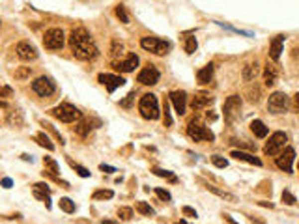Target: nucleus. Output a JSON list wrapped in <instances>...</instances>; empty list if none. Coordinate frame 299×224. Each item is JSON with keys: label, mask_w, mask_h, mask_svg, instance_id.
Masks as SVG:
<instances>
[{"label": "nucleus", "mask_w": 299, "mask_h": 224, "mask_svg": "<svg viewBox=\"0 0 299 224\" xmlns=\"http://www.w3.org/2000/svg\"><path fill=\"white\" fill-rule=\"evenodd\" d=\"M118 217H120L122 221H131V217H133V209L131 208H120L118 209Z\"/></svg>", "instance_id": "nucleus-35"}, {"label": "nucleus", "mask_w": 299, "mask_h": 224, "mask_svg": "<svg viewBox=\"0 0 299 224\" xmlns=\"http://www.w3.org/2000/svg\"><path fill=\"white\" fill-rule=\"evenodd\" d=\"M206 189H207V191H211V193H215L217 196H221V198H224V200L236 202V196H234V194H228V193H224V191H219V189H215V187H211V185H207Z\"/></svg>", "instance_id": "nucleus-29"}, {"label": "nucleus", "mask_w": 299, "mask_h": 224, "mask_svg": "<svg viewBox=\"0 0 299 224\" xmlns=\"http://www.w3.org/2000/svg\"><path fill=\"white\" fill-rule=\"evenodd\" d=\"M286 140H288V137H286L283 131L273 133V135L269 137V142L266 144V148H264V153L271 155V157H273V155H279L284 149V144H286Z\"/></svg>", "instance_id": "nucleus-8"}, {"label": "nucleus", "mask_w": 299, "mask_h": 224, "mask_svg": "<svg viewBox=\"0 0 299 224\" xmlns=\"http://www.w3.org/2000/svg\"><path fill=\"white\" fill-rule=\"evenodd\" d=\"M34 189H39V191H47V193H51V189H49V185H47V183H36V185H34Z\"/></svg>", "instance_id": "nucleus-45"}, {"label": "nucleus", "mask_w": 299, "mask_h": 224, "mask_svg": "<svg viewBox=\"0 0 299 224\" xmlns=\"http://www.w3.org/2000/svg\"><path fill=\"white\" fill-rule=\"evenodd\" d=\"M8 124H11V125H23V116H21V112L19 110H11L9 112V116H8Z\"/></svg>", "instance_id": "nucleus-26"}, {"label": "nucleus", "mask_w": 299, "mask_h": 224, "mask_svg": "<svg viewBox=\"0 0 299 224\" xmlns=\"http://www.w3.org/2000/svg\"><path fill=\"white\" fill-rule=\"evenodd\" d=\"M43 166H45V172L49 176H53L56 181H58V162L54 161L53 157H43Z\"/></svg>", "instance_id": "nucleus-21"}, {"label": "nucleus", "mask_w": 299, "mask_h": 224, "mask_svg": "<svg viewBox=\"0 0 299 224\" xmlns=\"http://www.w3.org/2000/svg\"><path fill=\"white\" fill-rule=\"evenodd\" d=\"M197 78H199L200 84H207V82L213 78V66L209 64V66H206V68H202V70L197 73Z\"/></svg>", "instance_id": "nucleus-22"}, {"label": "nucleus", "mask_w": 299, "mask_h": 224, "mask_svg": "<svg viewBox=\"0 0 299 224\" xmlns=\"http://www.w3.org/2000/svg\"><path fill=\"white\" fill-rule=\"evenodd\" d=\"M133 99H135V92H131L129 95H127V97H125L122 103H120V105H122V107H125V108H129L131 103H133Z\"/></svg>", "instance_id": "nucleus-42"}, {"label": "nucleus", "mask_w": 299, "mask_h": 224, "mask_svg": "<svg viewBox=\"0 0 299 224\" xmlns=\"http://www.w3.org/2000/svg\"><path fill=\"white\" fill-rule=\"evenodd\" d=\"M184 49H185V53L187 54H193L195 51H197V39L195 38H185V45H184Z\"/></svg>", "instance_id": "nucleus-30"}, {"label": "nucleus", "mask_w": 299, "mask_h": 224, "mask_svg": "<svg viewBox=\"0 0 299 224\" xmlns=\"http://www.w3.org/2000/svg\"><path fill=\"white\" fill-rule=\"evenodd\" d=\"M288 107H290V97L284 92H275L269 95V101H268L269 112H273V114H284V112L288 110Z\"/></svg>", "instance_id": "nucleus-5"}, {"label": "nucleus", "mask_w": 299, "mask_h": 224, "mask_svg": "<svg viewBox=\"0 0 299 224\" xmlns=\"http://www.w3.org/2000/svg\"><path fill=\"white\" fill-rule=\"evenodd\" d=\"M154 174H155V176H159V178H167V179H170V181H176V176H174L172 172H169V170H161V168H154Z\"/></svg>", "instance_id": "nucleus-32"}, {"label": "nucleus", "mask_w": 299, "mask_h": 224, "mask_svg": "<svg viewBox=\"0 0 299 224\" xmlns=\"http://www.w3.org/2000/svg\"><path fill=\"white\" fill-rule=\"evenodd\" d=\"M211 162H213L217 168H226V166H228V161L219 157V155H213V157H211Z\"/></svg>", "instance_id": "nucleus-37"}, {"label": "nucleus", "mask_w": 299, "mask_h": 224, "mask_svg": "<svg viewBox=\"0 0 299 224\" xmlns=\"http://www.w3.org/2000/svg\"><path fill=\"white\" fill-rule=\"evenodd\" d=\"M294 159H296V151H294V148H286L284 151H281L279 153V157L275 159V164L281 168V170L288 172V174H292V164H294Z\"/></svg>", "instance_id": "nucleus-12"}, {"label": "nucleus", "mask_w": 299, "mask_h": 224, "mask_svg": "<svg viewBox=\"0 0 299 224\" xmlns=\"http://www.w3.org/2000/svg\"><path fill=\"white\" fill-rule=\"evenodd\" d=\"M184 213H185V215L195 217V219H197V211H195L193 208H187V206H185V208H184Z\"/></svg>", "instance_id": "nucleus-46"}, {"label": "nucleus", "mask_w": 299, "mask_h": 224, "mask_svg": "<svg viewBox=\"0 0 299 224\" xmlns=\"http://www.w3.org/2000/svg\"><path fill=\"white\" fill-rule=\"evenodd\" d=\"M239 110H241V97H239V95H230L228 99L224 101L222 112H224V120H226L228 124H232V122L239 116Z\"/></svg>", "instance_id": "nucleus-9"}, {"label": "nucleus", "mask_w": 299, "mask_h": 224, "mask_svg": "<svg viewBox=\"0 0 299 224\" xmlns=\"http://www.w3.org/2000/svg\"><path fill=\"white\" fill-rule=\"evenodd\" d=\"M9 95H11V88H9V86H4L2 92H0V97H9Z\"/></svg>", "instance_id": "nucleus-44"}, {"label": "nucleus", "mask_w": 299, "mask_h": 224, "mask_svg": "<svg viewBox=\"0 0 299 224\" xmlns=\"http://www.w3.org/2000/svg\"><path fill=\"white\" fill-rule=\"evenodd\" d=\"M28 77H30V68H21L15 71V78H19V80H24Z\"/></svg>", "instance_id": "nucleus-38"}, {"label": "nucleus", "mask_w": 299, "mask_h": 224, "mask_svg": "<svg viewBox=\"0 0 299 224\" xmlns=\"http://www.w3.org/2000/svg\"><path fill=\"white\" fill-rule=\"evenodd\" d=\"M137 211L140 213V215H144V217H152L155 213L154 209L150 208V206H148L146 202H138V204H137Z\"/></svg>", "instance_id": "nucleus-27"}, {"label": "nucleus", "mask_w": 299, "mask_h": 224, "mask_svg": "<svg viewBox=\"0 0 299 224\" xmlns=\"http://www.w3.org/2000/svg\"><path fill=\"white\" fill-rule=\"evenodd\" d=\"M2 185L6 187V189H9V187H11V179H9V178H4V179H2Z\"/></svg>", "instance_id": "nucleus-50"}, {"label": "nucleus", "mask_w": 299, "mask_h": 224, "mask_svg": "<svg viewBox=\"0 0 299 224\" xmlns=\"http://www.w3.org/2000/svg\"><path fill=\"white\" fill-rule=\"evenodd\" d=\"M100 168H101L103 172H107V174H110V172H116L114 168H112V166H108V164H101Z\"/></svg>", "instance_id": "nucleus-48"}, {"label": "nucleus", "mask_w": 299, "mask_h": 224, "mask_svg": "<svg viewBox=\"0 0 299 224\" xmlns=\"http://www.w3.org/2000/svg\"><path fill=\"white\" fill-rule=\"evenodd\" d=\"M138 112L144 120H157L159 118V103H157V97L154 93H146L140 97Z\"/></svg>", "instance_id": "nucleus-2"}, {"label": "nucleus", "mask_w": 299, "mask_h": 224, "mask_svg": "<svg viewBox=\"0 0 299 224\" xmlns=\"http://www.w3.org/2000/svg\"><path fill=\"white\" fill-rule=\"evenodd\" d=\"M294 108H296V110L299 112V93H296V95H294Z\"/></svg>", "instance_id": "nucleus-49"}, {"label": "nucleus", "mask_w": 299, "mask_h": 224, "mask_svg": "<svg viewBox=\"0 0 299 224\" xmlns=\"http://www.w3.org/2000/svg\"><path fill=\"white\" fill-rule=\"evenodd\" d=\"M277 77H279V71L273 64H268L266 70H264V82L266 86H273L277 82Z\"/></svg>", "instance_id": "nucleus-19"}, {"label": "nucleus", "mask_w": 299, "mask_h": 224, "mask_svg": "<svg viewBox=\"0 0 299 224\" xmlns=\"http://www.w3.org/2000/svg\"><path fill=\"white\" fill-rule=\"evenodd\" d=\"M165 125H167V127L172 125V118H170V112H169V103H165Z\"/></svg>", "instance_id": "nucleus-43"}, {"label": "nucleus", "mask_w": 299, "mask_h": 224, "mask_svg": "<svg viewBox=\"0 0 299 224\" xmlns=\"http://www.w3.org/2000/svg\"><path fill=\"white\" fill-rule=\"evenodd\" d=\"M232 157L238 159V161H245L249 164H254V166H262V161L258 157H254L251 153H245V151H232Z\"/></svg>", "instance_id": "nucleus-20"}, {"label": "nucleus", "mask_w": 299, "mask_h": 224, "mask_svg": "<svg viewBox=\"0 0 299 224\" xmlns=\"http://www.w3.org/2000/svg\"><path fill=\"white\" fill-rule=\"evenodd\" d=\"M114 196V193L112 191H96L94 193V200H105V198H112Z\"/></svg>", "instance_id": "nucleus-33"}, {"label": "nucleus", "mask_w": 299, "mask_h": 224, "mask_svg": "<svg viewBox=\"0 0 299 224\" xmlns=\"http://www.w3.org/2000/svg\"><path fill=\"white\" fill-rule=\"evenodd\" d=\"M60 209L62 211H66V213H75V202H71L69 198H62Z\"/></svg>", "instance_id": "nucleus-28"}, {"label": "nucleus", "mask_w": 299, "mask_h": 224, "mask_svg": "<svg viewBox=\"0 0 299 224\" xmlns=\"http://www.w3.org/2000/svg\"><path fill=\"white\" fill-rule=\"evenodd\" d=\"M53 114L58 118L60 122H64V124H71V122H75V120L81 118V112H79L73 105H69V103H62V105H58V107L53 110Z\"/></svg>", "instance_id": "nucleus-6"}, {"label": "nucleus", "mask_w": 299, "mask_h": 224, "mask_svg": "<svg viewBox=\"0 0 299 224\" xmlns=\"http://www.w3.org/2000/svg\"><path fill=\"white\" fill-rule=\"evenodd\" d=\"M75 131H77L81 137H86V135L90 133V125H88V122H85V120H83V122H81V124L75 127Z\"/></svg>", "instance_id": "nucleus-36"}, {"label": "nucleus", "mask_w": 299, "mask_h": 224, "mask_svg": "<svg viewBox=\"0 0 299 224\" xmlns=\"http://www.w3.org/2000/svg\"><path fill=\"white\" fill-rule=\"evenodd\" d=\"M114 70L122 71V73H131L138 66V56L137 54H127V58L123 62H114Z\"/></svg>", "instance_id": "nucleus-16"}, {"label": "nucleus", "mask_w": 299, "mask_h": 224, "mask_svg": "<svg viewBox=\"0 0 299 224\" xmlns=\"http://www.w3.org/2000/svg\"><path fill=\"white\" fill-rule=\"evenodd\" d=\"M206 118L209 120V122H215V120H217V114H213V112H207Z\"/></svg>", "instance_id": "nucleus-51"}, {"label": "nucleus", "mask_w": 299, "mask_h": 224, "mask_svg": "<svg viewBox=\"0 0 299 224\" xmlns=\"http://www.w3.org/2000/svg\"><path fill=\"white\" fill-rule=\"evenodd\" d=\"M15 53L21 60H26V62H30V60H36V58H38V49L32 45V43H28V41H21V43H17Z\"/></svg>", "instance_id": "nucleus-13"}, {"label": "nucleus", "mask_w": 299, "mask_h": 224, "mask_svg": "<svg viewBox=\"0 0 299 224\" xmlns=\"http://www.w3.org/2000/svg\"><path fill=\"white\" fill-rule=\"evenodd\" d=\"M100 82L105 86V88H107L110 93L114 92L116 88H120V86L125 84V80H123L122 77H118V75H108V73H101V75H100Z\"/></svg>", "instance_id": "nucleus-15"}, {"label": "nucleus", "mask_w": 299, "mask_h": 224, "mask_svg": "<svg viewBox=\"0 0 299 224\" xmlns=\"http://www.w3.org/2000/svg\"><path fill=\"white\" fill-rule=\"evenodd\" d=\"M283 41H284V36H275L273 41H271V45H269V58L277 62L279 58H281V53H283Z\"/></svg>", "instance_id": "nucleus-18"}, {"label": "nucleus", "mask_w": 299, "mask_h": 224, "mask_svg": "<svg viewBox=\"0 0 299 224\" xmlns=\"http://www.w3.org/2000/svg\"><path fill=\"white\" fill-rule=\"evenodd\" d=\"M116 17H118L123 24L129 23V17H127V13H125V8H123V6H116Z\"/></svg>", "instance_id": "nucleus-34"}, {"label": "nucleus", "mask_w": 299, "mask_h": 224, "mask_svg": "<svg viewBox=\"0 0 299 224\" xmlns=\"http://www.w3.org/2000/svg\"><path fill=\"white\" fill-rule=\"evenodd\" d=\"M32 90L38 93L39 97H49V95L54 93L56 86H54V82L49 77H39L32 82Z\"/></svg>", "instance_id": "nucleus-10"}, {"label": "nucleus", "mask_w": 299, "mask_h": 224, "mask_svg": "<svg viewBox=\"0 0 299 224\" xmlns=\"http://www.w3.org/2000/svg\"><path fill=\"white\" fill-rule=\"evenodd\" d=\"M187 135H189V139L195 140V142H213L215 140V135L207 127H204L202 124L199 122H189L187 125Z\"/></svg>", "instance_id": "nucleus-4"}, {"label": "nucleus", "mask_w": 299, "mask_h": 224, "mask_svg": "<svg viewBox=\"0 0 299 224\" xmlns=\"http://www.w3.org/2000/svg\"><path fill=\"white\" fill-rule=\"evenodd\" d=\"M140 47H142L144 51H150V53L163 56V54H167L170 49H172V43H170V41H165V39L152 38V36H148V38L140 39Z\"/></svg>", "instance_id": "nucleus-3"}, {"label": "nucleus", "mask_w": 299, "mask_h": 224, "mask_svg": "<svg viewBox=\"0 0 299 224\" xmlns=\"http://www.w3.org/2000/svg\"><path fill=\"white\" fill-rule=\"evenodd\" d=\"M64 41H66V38H64V32L60 28H51L43 36V45L49 51H60L64 47Z\"/></svg>", "instance_id": "nucleus-7"}, {"label": "nucleus", "mask_w": 299, "mask_h": 224, "mask_svg": "<svg viewBox=\"0 0 299 224\" xmlns=\"http://www.w3.org/2000/svg\"><path fill=\"white\" fill-rule=\"evenodd\" d=\"M283 202L286 204V206H294L296 204V196L292 193H288V191H284L283 193Z\"/></svg>", "instance_id": "nucleus-40"}, {"label": "nucleus", "mask_w": 299, "mask_h": 224, "mask_svg": "<svg viewBox=\"0 0 299 224\" xmlns=\"http://www.w3.org/2000/svg\"><path fill=\"white\" fill-rule=\"evenodd\" d=\"M69 164H71V166H73V168L77 170V174L81 176V178H88V176H90V172L86 170V168H83V166H79V164H75L73 161H69Z\"/></svg>", "instance_id": "nucleus-39"}, {"label": "nucleus", "mask_w": 299, "mask_h": 224, "mask_svg": "<svg viewBox=\"0 0 299 224\" xmlns=\"http://www.w3.org/2000/svg\"><path fill=\"white\" fill-rule=\"evenodd\" d=\"M36 140H38L39 146L47 148L49 151H53V149H54V144L51 142V140H49V137H47L45 133H38V135H36Z\"/></svg>", "instance_id": "nucleus-25"}, {"label": "nucleus", "mask_w": 299, "mask_h": 224, "mask_svg": "<svg viewBox=\"0 0 299 224\" xmlns=\"http://www.w3.org/2000/svg\"><path fill=\"white\" fill-rule=\"evenodd\" d=\"M34 196H36V198H39V200L45 202L47 209L51 208V198H49V193H47V191H39V189H34Z\"/></svg>", "instance_id": "nucleus-31"}, {"label": "nucleus", "mask_w": 299, "mask_h": 224, "mask_svg": "<svg viewBox=\"0 0 299 224\" xmlns=\"http://www.w3.org/2000/svg\"><path fill=\"white\" fill-rule=\"evenodd\" d=\"M170 103L174 105V110H176L180 116L185 114V108H187V93L184 90H178V92L170 93Z\"/></svg>", "instance_id": "nucleus-14"}, {"label": "nucleus", "mask_w": 299, "mask_h": 224, "mask_svg": "<svg viewBox=\"0 0 299 224\" xmlns=\"http://www.w3.org/2000/svg\"><path fill=\"white\" fill-rule=\"evenodd\" d=\"M211 103H213V97L209 93H197L191 101V107L193 110H202V108L209 107Z\"/></svg>", "instance_id": "nucleus-17"}, {"label": "nucleus", "mask_w": 299, "mask_h": 224, "mask_svg": "<svg viewBox=\"0 0 299 224\" xmlns=\"http://www.w3.org/2000/svg\"><path fill=\"white\" fill-rule=\"evenodd\" d=\"M256 75H258V66H256V62L247 64L245 68H243V78H245L247 82L254 80V78H256Z\"/></svg>", "instance_id": "nucleus-24"}, {"label": "nucleus", "mask_w": 299, "mask_h": 224, "mask_svg": "<svg viewBox=\"0 0 299 224\" xmlns=\"http://www.w3.org/2000/svg\"><path fill=\"white\" fill-rule=\"evenodd\" d=\"M159 71H157V68L155 66H152V64H148L144 70L138 73V77L137 80L140 82V84H144V86H154L159 82Z\"/></svg>", "instance_id": "nucleus-11"}, {"label": "nucleus", "mask_w": 299, "mask_h": 224, "mask_svg": "<svg viewBox=\"0 0 299 224\" xmlns=\"http://www.w3.org/2000/svg\"><path fill=\"white\" fill-rule=\"evenodd\" d=\"M118 54H122V45L114 43V45H112V56H118Z\"/></svg>", "instance_id": "nucleus-47"}, {"label": "nucleus", "mask_w": 299, "mask_h": 224, "mask_svg": "<svg viewBox=\"0 0 299 224\" xmlns=\"http://www.w3.org/2000/svg\"><path fill=\"white\" fill-rule=\"evenodd\" d=\"M251 131L258 137V139H264V137H268V127L264 125V122L260 120H254L253 124H251Z\"/></svg>", "instance_id": "nucleus-23"}, {"label": "nucleus", "mask_w": 299, "mask_h": 224, "mask_svg": "<svg viewBox=\"0 0 299 224\" xmlns=\"http://www.w3.org/2000/svg\"><path fill=\"white\" fill-rule=\"evenodd\" d=\"M155 194L165 202H170V193L169 191H163V189H155Z\"/></svg>", "instance_id": "nucleus-41"}, {"label": "nucleus", "mask_w": 299, "mask_h": 224, "mask_svg": "<svg viewBox=\"0 0 299 224\" xmlns=\"http://www.w3.org/2000/svg\"><path fill=\"white\" fill-rule=\"evenodd\" d=\"M69 49L79 60H94L98 58L100 49L86 28H73L69 34Z\"/></svg>", "instance_id": "nucleus-1"}]
</instances>
